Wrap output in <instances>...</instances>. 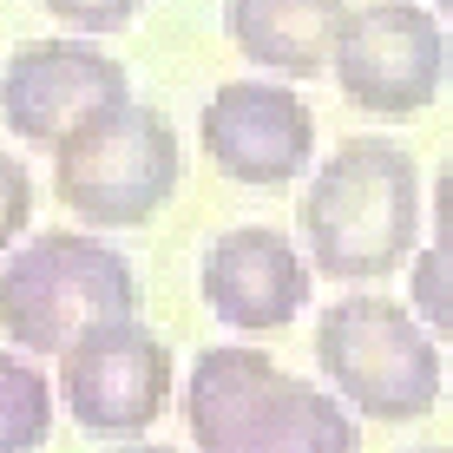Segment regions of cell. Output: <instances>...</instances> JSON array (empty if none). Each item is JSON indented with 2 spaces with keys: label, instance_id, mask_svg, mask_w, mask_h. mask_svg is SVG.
I'll list each match as a JSON object with an SVG mask.
<instances>
[{
  "label": "cell",
  "instance_id": "1",
  "mask_svg": "<svg viewBox=\"0 0 453 453\" xmlns=\"http://www.w3.org/2000/svg\"><path fill=\"white\" fill-rule=\"evenodd\" d=\"M303 250L335 283H381L414 263L420 237V171L395 138H349L316 165L296 197Z\"/></svg>",
  "mask_w": 453,
  "mask_h": 453
},
{
  "label": "cell",
  "instance_id": "6",
  "mask_svg": "<svg viewBox=\"0 0 453 453\" xmlns=\"http://www.w3.org/2000/svg\"><path fill=\"white\" fill-rule=\"evenodd\" d=\"M171 349L145 329L138 316H112L59 355V408L80 420L86 434L132 441L171 408Z\"/></svg>",
  "mask_w": 453,
  "mask_h": 453
},
{
  "label": "cell",
  "instance_id": "16",
  "mask_svg": "<svg viewBox=\"0 0 453 453\" xmlns=\"http://www.w3.org/2000/svg\"><path fill=\"white\" fill-rule=\"evenodd\" d=\"M40 7L53 13V20L80 27V34H125L145 0H40Z\"/></svg>",
  "mask_w": 453,
  "mask_h": 453
},
{
  "label": "cell",
  "instance_id": "11",
  "mask_svg": "<svg viewBox=\"0 0 453 453\" xmlns=\"http://www.w3.org/2000/svg\"><path fill=\"white\" fill-rule=\"evenodd\" d=\"M283 368L257 349H204L184 381V427L197 453H243L257 434V414L270 408Z\"/></svg>",
  "mask_w": 453,
  "mask_h": 453
},
{
  "label": "cell",
  "instance_id": "8",
  "mask_svg": "<svg viewBox=\"0 0 453 453\" xmlns=\"http://www.w3.org/2000/svg\"><path fill=\"white\" fill-rule=\"evenodd\" d=\"M132 99V80L92 40H34L0 66V119L20 145L53 151L92 112Z\"/></svg>",
  "mask_w": 453,
  "mask_h": 453
},
{
  "label": "cell",
  "instance_id": "18",
  "mask_svg": "<svg viewBox=\"0 0 453 453\" xmlns=\"http://www.w3.org/2000/svg\"><path fill=\"white\" fill-rule=\"evenodd\" d=\"M125 453H165V447H125Z\"/></svg>",
  "mask_w": 453,
  "mask_h": 453
},
{
  "label": "cell",
  "instance_id": "2",
  "mask_svg": "<svg viewBox=\"0 0 453 453\" xmlns=\"http://www.w3.org/2000/svg\"><path fill=\"white\" fill-rule=\"evenodd\" d=\"M112 316H138V276L112 243L80 230H40L0 257V335L27 355H66V342Z\"/></svg>",
  "mask_w": 453,
  "mask_h": 453
},
{
  "label": "cell",
  "instance_id": "7",
  "mask_svg": "<svg viewBox=\"0 0 453 453\" xmlns=\"http://www.w3.org/2000/svg\"><path fill=\"white\" fill-rule=\"evenodd\" d=\"M197 138L224 178L276 191V184H296L316 158V112L283 80H230L204 99Z\"/></svg>",
  "mask_w": 453,
  "mask_h": 453
},
{
  "label": "cell",
  "instance_id": "9",
  "mask_svg": "<svg viewBox=\"0 0 453 453\" xmlns=\"http://www.w3.org/2000/svg\"><path fill=\"white\" fill-rule=\"evenodd\" d=\"M309 270L316 263L296 250L283 230L270 224H243V230H224L211 250H204V303L217 309V322L230 329H250V335H276L303 316L309 303Z\"/></svg>",
  "mask_w": 453,
  "mask_h": 453
},
{
  "label": "cell",
  "instance_id": "17",
  "mask_svg": "<svg viewBox=\"0 0 453 453\" xmlns=\"http://www.w3.org/2000/svg\"><path fill=\"white\" fill-rule=\"evenodd\" d=\"M434 237H441V250H453V158L434 178Z\"/></svg>",
  "mask_w": 453,
  "mask_h": 453
},
{
  "label": "cell",
  "instance_id": "12",
  "mask_svg": "<svg viewBox=\"0 0 453 453\" xmlns=\"http://www.w3.org/2000/svg\"><path fill=\"white\" fill-rule=\"evenodd\" d=\"M362 447V427L342 408L335 395L283 374L270 395V408L257 414V434H250L243 453H355Z\"/></svg>",
  "mask_w": 453,
  "mask_h": 453
},
{
  "label": "cell",
  "instance_id": "20",
  "mask_svg": "<svg viewBox=\"0 0 453 453\" xmlns=\"http://www.w3.org/2000/svg\"><path fill=\"white\" fill-rule=\"evenodd\" d=\"M434 453H441V447H434Z\"/></svg>",
  "mask_w": 453,
  "mask_h": 453
},
{
  "label": "cell",
  "instance_id": "19",
  "mask_svg": "<svg viewBox=\"0 0 453 453\" xmlns=\"http://www.w3.org/2000/svg\"><path fill=\"white\" fill-rule=\"evenodd\" d=\"M441 13H447V20H453V0H441Z\"/></svg>",
  "mask_w": 453,
  "mask_h": 453
},
{
  "label": "cell",
  "instance_id": "3",
  "mask_svg": "<svg viewBox=\"0 0 453 453\" xmlns=\"http://www.w3.org/2000/svg\"><path fill=\"white\" fill-rule=\"evenodd\" d=\"M184 178V145L165 112L119 99L53 145V197L92 230L151 224Z\"/></svg>",
  "mask_w": 453,
  "mask_h": 453
},
{
  "label": "cell",
  "instance_id": "13",
  "mask_svg": "<svg viewBox=\"0 0 453 453\" xmlns=\"http://www.w3.org/2000/svg\"><path fill=\"white\" fill-rule=\"evenodd\" d=\"M59 395L46 388V374L20 355H0V453H40L53 434Z\"/></svg>",
  "mask_w": 453,
  "mask_h": 453
},
{
  "label": "cell",
  "instance_id": "4",
  "mask_svg": "<svg viewBox=\"0 0 453 453\" xmlns=\"http://www.w3.org/2000/svg\"><path fill=\"white\" fill-rule=\"evenodd\" d=\"M316 362L368 420H420L441 401L434 329L395 296H342L316 316Z\"/></svg>",
  "mask_w": 453,
  "mask_h": 453
},
{
  "label": "cell",
  "instance_id": "5",
  "mask_svg": "<svg viewBox=\"0 0 453 453\" xmlns=\"http://www.w3.org/2000/svg\"><path fill=\"white\" fill-rule=\"evenodd\" d=\"M453 73V40L441 13L414 0H362L349 7V27L335 40V80L355 112L414 119L441 99Z\"/></svg>",
  "mask_w": 453,
  "mask_h": 453
},
{
  "label": "cell",
  "instance_id": "14",
  "mask_svg": "<svg viewBox=\"0 0 453 453\" xmlns=\"http://www.w3.org/2000/svg\"><path fill=\"white\" fill-rule=\"evenodd\" d=\"M408 270H414V296H408L414 316L427 322L441 342H453V250L434 243V250H420Z\"/></svg>",
  "mask_w": 453,
  "mask_h": 453
},
{
  "label": "cell",
  "instance_id": "10",
  "mask_svg": "<svg viewBox=\"0 0 453 453\" xmlns=\"http://www.w3.org/2000/svg\"><path fill=\"white\" fill-rule=\"evenodd\" d=\"M230 46L276 80H316L335 66V40L349 27V0H224Z\"/></svg>",
  "mask_w": 453,
  "mask_h": 453
},
{
  "label": "cell",
  "instance_id": "15",
  "mask_svg": "<svg viewBox=\"0 0 453 453\" xmlns=\"http://www.w3.org/2000/svg\"><path fill=\"white\" fill-rule=\"evenodd\" d=\"M27 224H34V178L13 151H0V257L27 237Z\"/></svg>",
  "mask_w": 453,
  "mask_h": 453
}]
</instances>
